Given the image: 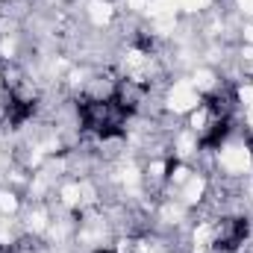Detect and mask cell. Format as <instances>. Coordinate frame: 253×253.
I'll use <instances>...</instances> for the list:
<instances>
[{
  "mask_svg": "<svg viewBox=\"0 0 253 253\" xmlns=\"http://www.w3.org/2000/svg\"><path fill=\"white\" fill-rule=\"evenodd\" d=\"M94 253H115V251H94Z\"/></svg>",
  "mask_w": 253,
  "mask_h": 253,
  "instance_id": "obj_1",
  "label": "cell"
},
{
  "mask_svg": "<svg viewBox=\"0 0 253 253\" xmlns=\"http://www.w3.org/2000/svg\"><path fill=\"white\" fill-rule=\"evenodd\" d=\"M251 153H253V135H251Z\"/></svg>",
  "mask_w": 253,
  "mask_h": 253,
  "instance_id": "obj_2",
  "label": "cell"
}]
</instances>
